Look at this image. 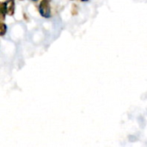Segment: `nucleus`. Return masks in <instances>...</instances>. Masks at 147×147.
I'll use <instances>...</instances> for the list:
<instances>
[{
    "label": "nucleus",
    "instance_id": "2",
    "mask_svg": "<svg viewBox=\"0 0 147 147\" xmlns=\"http://www.w3.org/2000/svg\"><path fill=\"white\" fill-rule=\"evenodd\" d=\"M4 3V7H5V10H6V14L8 15H13L15 12V3H14V0H9Z\"/></svg>",
    "mask_w": 147,
    "mask_h": 147
},
{
    "label": "nucleus",
    "instance_id": "1",
    "mask_svg": "<svg viewBox=\"0 0 147 147\" xmlns=\"http://www.w3.org/2000/svg\"><path fill=\"white\" fill-rule=\"evenodd\" d=\"M40 13L43 17H50V6L48 0H42L40 4Z\"/></svg>",
    "mask_w": 147,
    "mask_h": 147
},
{
    "label": "nucleus",
    "instance_id": "3",
    "mask_svg": "<svg viewBox=\"0 0 147 147\" xmlns=\"http://www.w3.org/2000/svg\"><path fill=\"white\" fill-rule=\"evenodd\" d=\"M6 30H7V27H6V25L5 24H2V26H1V35H3L4 34V33L6 32Z\"/></svg>",
    "mask_w": 147,
    "mask_h": 147
}]
</instances>
